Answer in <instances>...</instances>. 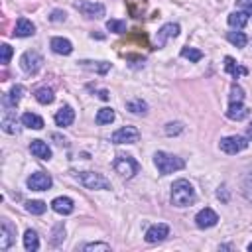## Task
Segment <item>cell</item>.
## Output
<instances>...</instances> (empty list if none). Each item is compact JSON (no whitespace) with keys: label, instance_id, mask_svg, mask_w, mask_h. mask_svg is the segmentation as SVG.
Here are the masks:
<instances>
[{"label":"cell","instance_id":"1","mask_svg":"<svg viewBox=\"0 0 252 252\" xmlns=\"http://www.w3.org/2000/svg\"><path fill=\"white\" fill-rule=\"evenodd\" d=\"M197 201V193L187 179H177L171 185V203L175 207H189Z\"/></svg>","mask_w":252,"mask_h":252},{"label":"cell","instance_id":"2","mask_svg":"<svg viewBox=\"0 0 252 252\" xmlns=\"http://www.w3.org/2000/svg\"><path fill=\"white\" fill-rule=\"evenodd\" d=\"M154 163H156V167L161 175H167V173H173V171L185 167V161L181 158H177L173 154H167V152H156L154 154Z\"/></svg>","mask_w":252,"mask_h":252},{"label":"cell","instance_id":"3","mask_svg":"<svg viewBox=\"0 0 252 252\" xmlns=\"http://www.w3.org/2000/svg\"><path fill=\"white\" fill-rule=\"evenodd\" d=\"M73 177L87 189H110V181L96 171H73Z\"/></svg>","mask_w":252,"mask_h":252},{"label":"cell","instance_id":"4","mask_svg":"<svg viewBox=\"0 0 252 252\" xmlns=\"http://www.w3.org/2000/svg\"><path fill=\"white\" fill-rule=\"evenodd\" d=\"M112 165H114V171H116L120 177H126V179L134 177V175L140 171V163H138L132 156H128V154H118Z\"/></svg>","mask_w":252,"mask_h":252},{"label":"cell","instance_id":"5","mask_svg":"<svg viewBox=\"0 0 252 252\" xmlns=\"http://www.w3.org/2000/svg\"><path fill=\"white\" fill-rule=\"evenodd\" d=\"M20 67H22L24 73H28V75H37L39 69L43 67V57H41L37 51L28 49V51H24L22 57H20Z\"/></svg>","mask_w":252,"mask_h":252},{"label":"cell","instance_id":"6","mask_svg":"<svg viewBox=\"0 0 252 252\" xmlns=\"http://www.w3.org/2000/svg\"><path fill=\"white\" fill-rule=\"evenodd\" d=\"M219 148L224 154L234 156V154H238V152H242V150L248 148V138H244V136H226V138H222L219 142Z\"/></svg>","mask_w":252,"mask_h":252},{"label":"cell","instance_id":"7","mask_svg":"<svg viewBox=\"0 0 252 252\" xmlns=\"http://www.w3.org/2000/svg\"><path fill=\"white\" fill-rule=\"evenodd\" d=\"M85 18H93V20H98V18H102L104 16V4H100V2H87V0H77L75 4H73Z\"/></svg>","mask_w":252,"mask_h":252},{"label":"cell","instance_id":"8","mask_svg":"<svg viewBox=\"0 0 252 252\" xmlns=\"http://www.w3.org/2000/svg\"><path fill=\"white\" fill-rule=\"evenodd\" d=\"M138 140H140V132L134 126H122L110 136L112 144H136Z\"/></svg>","mask_w":252,"mask_h":252},{"label":"cell","instance_id":"9","mask_svg":"<svg viewBox=\"0 0 252 252\" xmlns=\"http://www.w3.org/2000/svg\"><path fill=\"white\" fill-rule=\"evenodd\" d=\"M28 187L32 189V191H47L51 185H53V179H51V175L49 173H45V171H35V173H32L30 177H28Z\"/></svg>","mask_w":252,"mask_h":252},{"label":"cell","instance_id":"10","mask_svg":"<svg viewBox=\"0 0 252 252\" xmlns=\"http://www.w3.org/2000/svg\"><path fill=\"white\" fill-rule=\"evenodd\" d=\"M219 222V215L211 209V207H205V209H201L197 215H195V224L199 226V228H211V226H215Z\"/></svg>","mask_w":252,"mask_h":252},{"label":"cell","instance_id":"11","mask_svg":"<svg viewBox=\"0 0 252 252\" xmlns=\"http://www.w3.org/2000/svg\"><path fill=\"white\" fill-rule=\"evenodd\" d=\"M169 236V226L165 222H158V224H152L148 230H146V242L150 244H156V242H161L163 238Z\"/></svg>","mask_w":252,"mask_h":252},{"label":"cell","instance_id":"12","mask_svg":"<svg viewBox=\"0 0 252 252\" xmlns=\"http://www.w3.org/2000/svg\"><path fill=\"white\" fill-rule=\"evenodd\" d=\"M14 240H16V226L8 219H2V226H0V248L2 250H8Z\"/></svg>","mask_w":252,"mask_h":252},{"label":"cell","instance_id":"13","mask_svg":"<svg viewBox=\"0 0 252 252\" xmlns=\"http://www.w3.org/2000/svg\"><path fill=\"white\" fill-rule=\"evenodd\" d=\"M22 94H24V87H22V85H14V87L2 96V104H4V108H6V110L16 108L18 102H20V98H22Z\"/></svg>","mask_w":252,"mask_h":252},{"label":"cell","instance_id":"14","mask_svg":"<svg viewBox=\"0 0 252 252\" xmlns=\"http://www.w3.org/2000/svg\"><path fill=\"white\" fill-rule=\"evenodd\" d=\"M53 120H55V124L57 126H61V128H65V126H71L73 124V120H75V110L71 108V106H61L57 112H55V116H53Z\"/></svg>","mask_w":252,"mask_h":252},{"label":"cell","instance_id":"15","mask_svg":"<svg viewBox=\"0 0 252 252\" xmlns=\"http://www.w3.org/2000/svg\"><path fill=\"white\" fill-rule=\"evenodd\" d=\"M30 152H32V156H35L39 159H51V148L43 140H32L30 142Z\"/></svg>","mask_w":252,"mask_h":252},{"label":"cell","instance_id":"16","mask_svg":"<svg viewBox=\"0 0 252 252\" xmlns=\"http://www.w3.org/2000/svg\"><path fill=\"white\" fill-rule=\"evenodd\" d=\"M51 209H53L57 215H71L73 209H75V203H73V199H69V197H55V199L51 201Z\"/></svg>","mask_w":252,"mask_h":252},{"label":"cell","instance_id":"17","mask_svg":"<svg viewBox=\"0 0 252 252\" xmlns=\"http://www.w3.org/2000/svg\"><path fill=\"white\" fill-rule=\"evenodd\" d=\"M177 33H179V26H177V24L169 22V24L161 26V28H159V32H158V47H163V45H165V41H167L169 37H175Z\"/></svg>","mask_w":252,"mask_h":252},{"label":"cell","instance_id":"18","mask_svg":"<svg viewBox=\"0 0 252 252\" xmlns=\"http://www.w3.org/2000/svg\"><path fill=\"white\" fill-rule=\"evenodd\" d=\"M49 47L57 55H71V51H73V43L69 39H65V37H51Z\"/></svg>","mask_w":252,"mask_h":252},{"label":"cell","instance_id":"19","mask_svg":"<svg viewBox=\"0 0 252 252\" xmlns=\"http://www.w3.org/2000/svg\"><path fill=\"white\" fill-rule=\"evenodd\" d=\"M33 33H35V26H33L28 18H20V20L16 22L14 35H18V37H30V35H33Z\"/></svg>","mask_w":252,"mask_h":252},{"label":"cell","instance_id":"20","mask_svg":"<svg viewBox=\"0 0 252 252\" xmlns=\"http://www.w3.org/2000/svg\"><path fill=\"white\" fill-rule=\"evenodd\" d=\"M248 114H250V108H246L242 102H230V104H228L226 116H228L230 120H244Z\"/></svg>","mask_w":252,"mask_h":252},{"label":"cell","instance_id":"21","mask_svg":"<svg viewBox=\"0 0 252 252\" xmlns=\"http://www.w3.org/2000/svg\"><path fill=\"white\" fill-rule=\"evenodd\" d=\"M226 22H228L230 28H234V30H242V28L246 26V22H248V14L242 12V10H238V12H230L228 18H226Z\"/></svg>","mask_w":252,"mask_h":252},{"label":"cell","instance_id":"22","mask_svg":"<svg viewBox=\"0 0 252 252\" xmlns=\"http://www.w3.org/2000/svg\"><path fill=\"white\" fill-rule=\"evenodd\" d=\"M224 69H226V73H228V75H232L234 79H238L240 75H246V73H248V71H246V67L238 65L230 55H226V57H224Z\"/></svg>","mask_w":252,"mask_h":252},{"label":"cell","instance_id":"23","mask_svg":"<svg viewBox=\"0 0 252 252\" xmlns=\"http://www.w3.org/2000/svg\"><path fill=\"white\" fill-rule=\"evenodd\" d=\"M22 124L26 128H33V130H41L43 128V118L33 114V112H24L22 114Z\"/></svg>","mask_w":252,"mask_h":252},{"label":"cell","instance_id":"24","mask_svg":"<svg viewBox=\"0 0 252 252\" xmlns=\"http://www.w3.org/2000/svg\"><path fill=\"white\" fill-rule=\"evenodd\" d=\"M24 248H26L28 252H35V250L39 248V238H37V232H35V230L28 228V230L24 232Z\"/></svg>","mask_w":252,"mask_h":252},{"label":"cell","instance_id":"25","mask_svg":"<svg viewBox=\"0 0 252 252\" xmlns=\"http://www.w3.org/2000/svg\"><path fill=\"white\" fill-rule=\"evenodd\" d=\"M33 96H35V100H37L39 104H51V102H53V98H55L53 91H51V89H47V87H39V89H35Z\"/></svg>","mask_w":252,"mask_h":252},{"label":"cell","instance_id":"26","mask_svg":"<svg viewBox=\"0 0 252 252\" xmlns=\"http://www.w3.org/2000/svg\"><path fill=\"white\" fill-rule=\"evenodd\" d=\"M126 108L132 112V114H146L148 112V102L142 100V98H132L126 102Z\"/></svg>","mask_w":252,"mask_h":252},{"label":"cell","instance_id":"27","mask_svg":"<svg viewBox=\"0 0 252 252\" xmlns=\"http://www.w3.org/2000/svg\"><path fill=\"white\" fill-rule=\"evenodd\" d=\"M81 65H83L85 69L96 71V73H100V75L110 69V63H106V61H81Z\"/></svg>","mask_w":252,"mask_h":252},{"label":"cell","instance_id":"28","mask_svg":"<svg viewBox=\"0 0 252 252\" xmlns=\"http://www.w3.org/2000/svg\"><path fill=\"white\" fill-rule=\"evenodd\" d=\"M116 118V114H114V110L112 108H108V106H104V108H100L98 112H96V124H110L112 120Z\"/></svg>","mask_w":252,"mask_h":252},{"label":"cell","instance_id":"29","mask_svg":"<svg viewBox=\"0 0 252 252\" xmlns=\"http://www.w3.org/2000/svg\"><path fill=\"white\" fill-rule=\"evenodd\" d=\"M226 39H228L234 47H244V45L248 43V37H246V33H242V32H228V33H226Z\"/></svg>","mask_w":252,"mask_h":252},{"label":"cell","instance_id":"30","mask_svg":"<svg viewBox=\"0 0 252 252\" xmlns=\"http://www.w3.org/2000/svg\"><path fill=\"white\" fill-rule=\"evenodd\" d=\"M2 130L8 134H16V116H12L10 110H6L4 118H2Z\"/></svg>","mask_w":252,"mask_h":252},{"label":"cell","instance_id":"31","mask_svg":"<svg viewBox=\"0 0 252 252\" xmlns=\"http://www.w3.org/2000/svg\"><path fill=\"white\" fill-rule=\"evenodd\" d=\"M45 209H47V205L43 203V201H28L26 203V211L28 213H32V215H43L45 213Z\"/></svg>","mask_w":252,"mask_h":252},{"label":"cell","instance_id":"32","mask_svg":"<svg viewBox=\"0 0 252 252\" xmlns=\"http://www.w3.org/2000/svg\"><path fill=\"white\" fill-rule=\"evenodd\" d=\"M181 57L189 59L191 63H197V61L203 59V53H201L199 49H195V47H183V49H181Z\"/></svg>","mask_w":252,"mask_h":252},{"label":"cell","instance_id":"33","mask_svg":"<svg viewBox=\"0 0 252 252\" xmlns=\"http://www.w3.org/2000/svg\"><path fill=\"white\" fill-rule=\"evenodd\" d=\"M106 30L112 32V33H124L126 32V22L124 20H108Z\"/></svg>","mask_w":252,"mask_h":252},{"label":"cell","instance_id":"34","mask_svg":"<svg viewBox=\"0 0 252 252\" xmlns=\"http://www.w3.org/2000/svg\"><path fill=\"white\" fill-rule=\"evenodd\" d=\"M228 98H230V102H242V100H244V91H242V87L234 83V85L230 87V96H228Z\"/></svg>","mask_w":252,"mask_h":252},{"label":"cell","instance_id":"35","mask_svg":"<svg viewBox=\"0 0 252 252\" xmlns=\"http://www.w3.org/2000/svg\"><path fill=\"white\" fill-rule=\"evenodd\" d=\"M65 238V228H63V224H57L55 228H53V238H51V244L53 246H59V242Z\"/></svg>","mask_w":252,"mask_h":252},{"label":"cell","instance_id":"36","mask_svg":"<svg viewBox=\"0 0 252 252\" xmlns=\"http://www.w3.org/2000/svg\"><path fill=\"white\" fill-rule=\"evenodd\" d=\"M83 250L85 252H91V250H104V252H108L110 244H106V242H89V244L83 246Z\"/></svg>","mask_w":252,"mask_h":252},{"label":"cell","instance_id":"37","mask_svg":"<svg viewBox=\"0 0 252 252\" xmlns=\"http://www.w3.org/2000/svg\"><path fill=\"white\" fill-rule=\"evenodd\" d=\"M0 51H2V57H0V61H2V65H8L10 63V57H12V47L8 45V43H2V47H0Z\"/></svg>","mask_w":252,"mask_h":252},{"label":"cell","instance_id":"38","mask_svg":"<svg viewBox=\"0 0 252 252\" xmlns=\"http://www.w3.org/2000/svg\"><path fill=\"white\" fill-rule=\"evenodd\" d=\"M181 130H183V124L181 122H169V124H165V134L167 136H175Z\"/></svg>","mask_w":252,"mask_h":252},{"label":"cell","instance_id":"39","mask_svg":"<svg viewBox=\"0 0 252 252\" xmlns=\"http://www.w3.org/2000/svg\"><path fill=\"white\" fill-rule=\"evenodd\" d=\"M242 195L246 197V201L252 203V177H248V179L242 183Z\"/></svg>","mask_w":252,"mask_h":252},{"label":"cell","instance_id":"40","mask_svg":"<svg viewBox=\"0 0 252 252\" xmlns=\"http://www.w3.org/2000/svg\"><path fill=\"white\" fill-rule=\"evenodd\" d=\"M238 2V8L242 12H246L248 16H252V0H236Z\"/></svg>","mask_w":252,"mask_h":252},{"label":"cell","instance_id":"41","mask_svg":"<svg viewBox=\"0 0 252 252\" xmlns=\"http://www.w3.org/2000/svg\"><path fill=\"white\" fill-rule=\"evenodd\" d=\"M65 18H67V14L63 10H53L51 16H49L51 22H65Z\"/></svg>","mask_w":252,"mask_h":252},{"label":"cell","instance_id":"42","mask_svg":"<svg viewBox=\"0 0 252 252\" xmlns=\"http://www.w3.org/2000/svg\"><path fill=\"white\" fill-rule=\"evenodd\" d=\"M98 98H102V100H108V93H106V91H100V93H98Z\"/></svg>","mask_w":252,"mask_h":252},{"label":"cell","instance_id":"43","mask_svg":"<svg viewBox=\"0 0 252 252\" xmlns=\"http://www.w3.org/2000/svg\"><path fill=\"white\" fill-rule=\"evenodd\" d=\"M246 138H250L252 140V122L248 124V128H246Z\"/></svg>","mask_w":252,"mask_h":252},{"label":"cell","instance_id":"44","mask_svg":"<svg viewBox=\"0 0 252 252\" xmlns=\"http://www.w3.org/2000/svg\"><path fill=\"white\" fill-rule=\"evenodd\" d=\"M248 252H252V242H250V244H248Z\"/></svg>","mask_w":252,"mask_h":252}]
</instances>
